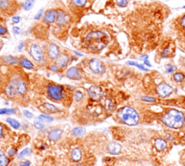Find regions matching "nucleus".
<instances>
[{
	"mask_svg": "<svg viewBox=\"0 0 185 166\" xmlns=\"http://www.w3.org/2000/svg\"><path fill=\"white\" fill-rule=\"evenodd\" d=\"M109 42V38L105 33L101 31H93L88 33L85 43L90 50L98 52L103 49Z\"/></svg>",
	"mask_w": 185,
	"mask_h": 166,
	"instance_id": "f257e3e1",
	"label": "nucleus"
},
{
	"mask_svg": "<svg viewBox=\"0 0 185 166\" xmlns=\"http://www.w3.org/2000/svg\"><path fill=\"white\" fill-rule=\"evenodd\" d=\"M163 123L166 126L172 128H180L184 126L185 118L182 112L176 110H171L162 118Z\"/></svg>",
	"mask_w": 185,
	"mask_h": 166,
	"instance_id": "f03ea898",
	"label": "nucleus"
},
{
	"mask_svg": "<svg viewBox=\"0 0 185 166\" xmlns=\"http://www.w3.org/2000/svg\"><path fill=\"white\" fill-rule=\"evenodd\" d=\"M118 117L122 121L128 126H135L139 122V115L137 112L129 107H124L117 113Z\"/></svg>",
	"mask_w": 185,
	"mask_h": 166,
	"instance_id": "7ed1b4c3",
	"label": "nucleus"
},
{
	"mask_svg": "<svg viewBox=\"0 0 185 166\" xmlns=\"http://www.w3.org/2000/svg\"><path fill=\"white\" fill-rule=\"evenodd\" d=\"M66 89L62 85L49 84L46 86V94L50 100L54 102H62L66 97Z\"/></svg>",
	"mask_w": 185,
	"mask_h": 166,
	"instance_id": "20e7f679",
	"label": "nucleus"
},
{
	"mask_svg": "<svg viewBox=\"0 0 185 166\" xmlns=\"http://www.w3.org/2000/svg\"><path fill=\"white\" fill-rule=\"evenodd\" d=\"M29 52H30L31 56L33 57V59L36 62H41L43 61L44 58V55L42 49L38 44H33L30 47L29 49Z\"/></svg>",
	"mask_w": 185,
	"mask_h": 166,
	"instance_id": "39448f33",
	"label": "nucleus"
},
{
	"mask_svg": "<svg viewBox=\"0 0 185 166\" xmlns=\"http://www.w3.org/2000/svg\"><path fill=\"white\" fill-rule=\"evenodd\" d=\"M89 68L92 72L96 74H101V73H103L105 70V68H104L101 61L96 58L91 59L90 60Z\"/></svg>",
	"mask_w": 185,
	"mask_h": 166,
	"instance_id": "423d86ee",
	"label": "nucleus"
},
{
	"mask_svg": "<svg viewBox=\"0 0 185 166\" xmlns=\"http://www.w3.org/2000/svg\"><path fill=\"white\" fill-rule=\"evenodd\" d=\"M157 92L161 97H166L173 92V89L166 83H162L157 87Z\"/></svg>",
	"mask_w": 185,
	"mask_h": 166,
	"instance_id": "0eeeda50",
	"label": "nucleus"
},
{
	"mask_svg": "<svg viewBox=\"0 0 185 166\" xmlns=\"http://www.w3.org/2000/svg\"><path fill=\"white\" fill-rule=\"evenodd\" d=\"M90 97L94 100H99L103 96V91L98 86H91L88 89Z\"/></svg>",
	"mask_w": 185,
	"mask_h": 166,
	"instance_id": "6e6552de",
	"label": "nucleus"
},
{
	"mask_svg": "<svg viewBox=\"0 0 185 166\" xmlns=\"http://www.w3.org/2000/svg\"><path fill=\"white\" fill-rule=\"evenodd\" d=\"M4 92H5V95L7 96L9 99H15L16 96H17L20 94L17 92V89L14 85H13L10 83H8L4 88Z\"/></svg>",
	"mask_w": 185,
	"mask_h": 166,
	"instance_id": "1a4fd4ad",
	"label": "nucleus"
},
{
	"mask_svg": "<svg viewBox=\"0 0 185 166\" xmlns=\"http://www.w3.org/2000/svg\"><path fill=\"white\" fill-rule=\"evenodd\" d=\"M47 55H48L49 58L52 60H56L60 55V49L57 45L54 43L49 44L48 49H47Z\"/></svg>",
	"mask_w": 185,
	"mask_h": 166,
	"instance_id": "9d476101",
	"label": "nucleus"
},
{
	"mask_svg": "<svg viewBox=\"0 0 185 166\" xmlns=\"http://www.w3.org/2000/svg\"><path fill=\"white\" fill-rule=\"evenodd\" d=\"M69 62H70V58L68 55L65 53H62L60 54L56 60V65L60 69H64L68 66Z\"/></svg>",
	"mask_w": 185,
	"mask_h": 166,
	"instance_id": "9b49d317",
	"label": "nucleus"
},
{
	"mask_svg": "<svg viewBox=\"0 0 185 166\" xmlns=\"http://www.w3.org/2000/svg\"><path fill=\"white\" fill-rule=\"evenodd\" d=\"M66 76L68 78L72 79V80H80L81 79V74L80 70L77 67H72L68 69L66 72Z\"/></svg>",
	"mask_w": 185,
	"mask_h": 166,
	"instance_id": "f8f14e48",
	"label": "nucleus"
},
{
	"mask_svg": "<svg viewBox=\"0 0 185 166\" xmlns=\"http://www.w3.org/2000/svg\"><path fill=\"white\" fill-rule=\"evenodd\" d=\"M63 134V130L60 128H54L51 130L48 134V138L50 141H56L62 137Z\"/></svg>",
	"mask_w": 185,
	"mask_h": 166,
	"instance_id": "ddd939ff",
	"label": "nucleus"
},
{
	"mask_svg": "<svg viewBox=\"0 0 185 166\" xmlns=\"http://www.w3.org/2000/svg\"><path fill=\"white\" fill-rule=\"evenodd\" d=\"M122 147L121 145L119 143H117V142L115 141H111L110 142V143L108 144L107 146V150L108 152L110 154H111V155H118V154L120 153V152H121Z\"/></svg>",
	"mask_w": 185,
	"mask_h": 166,
	"instance_id": "4468645a",
	"label": "nucleus"
},
{
	"mask_svg": "<svg viewBox=\"0 0 185 166\" xmlns=\"http://www.w3.org/2000/svg\"><path fill=\"white\" fill-rule=\"evenodd\" d=\"M56 17H57V12L54 9H51V10L46 11L44 16V19L46 23H52L56 21Z\"/></svg>",
	"mask_w": 185,
	"mask_h": 166,
	"instance_id": "2eb2a0df",
	"label": "nucleus"
},
{
	"mask_svg": "<svg viewBox=\"0 0 185 166\" xmlns=\"http://www.w3.org/2000/svg\"><path fill=\"white\" fill-rule=\"evenodd\" d=\"M71 160L73 163H79L82 158V153L80 148H74L71 153Z\"/></svg>",
	"mask_w": 185,
	"mask_h": 166,
	"instance_id": "dca6fc26",
	"label": "nucleus"
},
{
	"mask_svg": "<svg viewBox=\"0 0 185 166\" xmlns=\"http://www.w3.org/2000/svg\"><path fill=\"white\" fill-rule=\"evenodd\" d=\"M68 15L62 10L57 11V17H56V23L59 25H65L67 22L68 21Z\"/></svg>",
	"mask_w": 185,
	"mask_h": 166,
	"instance_id": "f3484780",
	"label": "nucleus"
},
{
	"mask_svg": "<svg viewBox=\"0 0 185 166\" xmlns=\"http://www.w3.org/2000/svg\"><path fill=\"white\" fill-rule=\"evenodd\" d=\"M163 47L162 48V50H161V57L163 58H164V57H168L170 56L173 52V49L172 47H174L172 44H170V43L168 42V44H163Z\"/></svg>",
	"mask_w": 185,
	"mask_h": 166,
	"instance_id": "a211bd4d",
	"label": "nucleus"
},
{
	"mask_svg": "<svg viewBox=\"0 0 185 166\" xmlns=\"http://www.w3.org/2000/svg\"><path fill=\"white\" fill-rule=\"evenodd\" d=\"M11 159L2 150H0V166H8Z\"/></svg>",
	"mask_w": 185,
	"mask_h": 166,
	"instance_id": "6ab92c4d",
	"label": "nucleus"
},
{
	"mask_svg": "<svg viewBox=\"0 0 185 166\" xmlns=\"http://www.w3.org/2000/svg\"><path fill=\"white\" fill-rule=\"evenodd\" d=\"M19 62L20 64V66L23 67V68H26V69H33L34 68V65L33 64L32 62H31L28 59H27L26 57H21L20 59L19 60Z\"/></svg>",
	"mask_w": 185,
	"mask_h": 166,
	"instance_id": "aec40b11",
	"label": "nucleus"
},
{
	"mask_svg": "<svg viewBox=\"0 0 185 166\" xmlns=\"http://www.w3.org/2000/svg\"><path fill=\"white\" fill-rule=\"evenodd\" d=\"M42 106L43 108H44V109L46 110V112H49V113H56V112H60V110L52 104L46 102V103L43 104Z\"/></svg>",
	"mask_w": 185,
	"mask_h": 166,
	"instance_id": "412c9836",
	"label": "nucleus"
},
{
	"mask_svg": "<svg viewBox=\"0 0 185 166\" xmlns=\"http://www.w3.org/2000/svg\"><path fill=\"white\" fill-rule=\"evenodd\" d=\"M86 133V130L82 127H75L72 128V134H73L74 136L76 137H80L85 135Z\"/></svg>",
	"mask_w": 185,
	"mask_h": 166,
	"instance_id": "4be33fe9",
	"label": "nucleus"
},
{
	"mask_svg": "<svg viewBox=\"0 0 185 166\" xmlns=\"http://www.w3.org/2000/svg\"><path fill=\"white\" fill-rule=\"evenodd\" d=\"M155 144V147H156V149H158V151H163V150H164L166 147V141H165L163 139H161V138L156 139Z\"/></svg>",
	"mask_w": 185,
	"mask_h": 166,
	"instance_id": "5701e85b",
	"label": "nucleus"
},
{
	"mask_svg": "<svg viewBox=\"0 0 185 166\" xmlns=\"http://www.w3.org/2000/svg\"><path fill=\"white\" fill-rule=\"evenodd\" d=\"M3 60L7 64L9 65H16L19 62V60L17 57L10 56V55L9 56H5L3 58Z\"/></svg>",
	"mask_w": 185,
	"mask_h": 166,
	"instance_id": "b1692460",
	"label": "nucleus"
},
{
	"mask_svg": "<svg viewBox=\"0 0 185 166\" xmlns=\"http://www.w3.org/2000/svg\"><path fill=\"white\" fill-rule=\"evenodd\" d=\"M6 121L8 123L9 125L11 126V127L13 128L14 129H19V128H20V123L17 120L14 119V118H7V119H6Z\"/></svg>",
	"mask_w": 185,
	"mask_h": 166,
	"instance_id": "393cba45",
	"label": "nucleus"
},
{
	"mask_svg": "<svg viewBox=\"0 0 185 166\" xmlns=\"http://www.w3.org/2000/svg\"><path fill=\"white\" fill-rule=\"evenodd\" d=\"M17 110L14 108H1L0 109V115H13L16 113Z\"/></svg>",
	"mask_w": 185,
	"mask_h": 166,
	"instance_id": "a878e982",
	"label": "nucleus"
},
{
	"mask_svg": "<svg viewBox=\"0 0 185 166\" xmlns=\"http://www.w3.org/2000/svg\"><path fill=\"white\" fill-rule=\"evenodd\" d=\"M38 119L41 120L42 122H46V123H52L54 121V120L52 116H50L49 115L47 114L40 115L38 117Z\"/></svg>",
	"mask_w": 185,
	"mask_h": 166,
	"instance_id": "bb28decb",
	"label": "nucleus"
},
{
	"mask_svg": "<svg viewBox=\"0 0 185 166\" xmlns=\"http://www.w3.org/2000/svg\"><path fill=\"white\" fill-rule=\"evenodd\" d=\"M33 4H34V0H26L23 5V9L27 11L30 10L33 7Z\"/></svg>",
	"mask_w": 185,
	"mask_h": 166,
	"instance_id": "cd10ccee",
	"label": "nucleus"
},
{
	"mask_svg": "<svg viewBox=\"0 0 185 166\" xmlns=\"http://www.w3.org/2000/svg\"><path fill=\"white\" fill-rule=\"evenodd\" d=\"M31 153H32V151H31L30 148H25V149L20 152V153L17 155V157L20 159V158H23L24 157H26V156H29L31 154Z\"/></svg>",
	"mask_w": 185,
	"mask_h": 166,
	"instance_id": "c85d7f7f",
	"label": "nucleus"
},
{
	"mask_svg": "<svg viewBox=\"0 0 185 166\" xmlns=\"http://www.w3.org/2000/svg\"><path fill=\"white\" fill-rule=\"evenodd\" d=\"M33 126H34V127L38 130H41L44 128V124L43 123L42 121L39 119L34 120V122H33Z\"/></svg>",
	"mask_w": 185,
	"mask_h": 166,
	"instance_id": "c756f323",
	"label": "nucleus"
},
{
	"mask_svg": "<svg viewBox=\"0 0 185 166\" xmlns=\"http://www.w3.org/2000/svg\"><path fill=\"white\" fill-rule=\"evenodd\" d=\"M74 100H75L76 102H81V101L83 100L84 98V95L83 94H82V92H80V91H77L74 93Z\"/></svg>",
	"mask_w": 185,
	"mask_h": 166,
	"instance_id": "7c9ffc66",
	"label": "nucleus"
},
{
	"mask_svg": "<svg viewBox=\"0 0 185 166\" xmlns=\"http://www.w3.org/2000/svg\"><path fill=\"white\" fill-rule=\"evenodd\" d=\"M174 78L177 82H182L184 79V76L181 73H176L174 75Z\"/></svg>",
	"mask_w": 185,
	"mask_h": 166,
	"instance_id": "2f4dec72",
	"label": "nucleus"
},
{
	"mask_svg": "<svg viewBox=\"0 0 185 166\" xmlns=\"http://www.w3.org/2000/svg\"><path fill=\"white\" fill-rule=\"evenodd\" d=\"M87 0H72V2L73 5L78 6V7H82L86 4Z\"/></svg>",
	"mask_w": 185,
	"mask_h": 166,
	"instance_id": "473e14b6",
	"label": "nucleus"
},
{
	"mask_svg": "<svg viewBox=\"0 0 185 166\" xmlns=\"http://www.w3.org/2000/svg\"><path fill=\"white\" fill-rule=\"evenodd\" d=\"M179 25L181 28L185 31V15H182V17H180V21H179Z\"/></svg>",
	"mask_w": 185,
	"mask_h": 166,
	"instance_id": "72a5a7b5",
	"label": "nucleus"
},
{
	"mask_svg": "<svg viewBox=\"0 0 185 166\" xmlns=\"http://www.w3.org/2000/svg\"><path fill=\"white\" fill-rule=\"evenodd\" d=\"M17 148L12 147V148H10V149H9V151H8V156L10 158L14 157H15V155L17 154Z\"/></svg>",
	"mask_w": 185,
	"mask_h": 166,
	"instance_id": "f704fd0d",
	"label": "nucleus"
},
{
	"mask_svg": "<svg viewBox=\"0 0 185 166\" xmlns=\"http://www.w3.org/2000/svg\"><path fill=\"white\" fill-rule=\"evenodd\" d=\"M127 63H128V64H129V65H131V66H136V67H137V68H139L140 69H141V70H145V71H147V70H148L147 68H145L144 66H141V65H139L138 63H137L136 62H132V61H129V62H128Z\"/></svg>",
	"mask_w": 185,
	"mask_h": 166,
	"instance_id": "c9c22d12",
	"label": "nucleus"
},
{
	"mask_svg": "<svg viewBox=\"0 0 185 166\" xmlns=\"http://www.w3.org/2000/svg\"><path fill=\"white\" fill-rule=\"evenodd\" d=\"M117 4L119 7H124L127 5V0H117Z\"/></svg>",
	"mask_w": 185,
	"mask_h": 166,
	"instance_id": "e433bc0d",
	"label": "nucleus"
},
{
	"mask_svg": "<svg viewBox=\"0 0 185 166\" xmlns=\"http://www.w3.org/2000/svg\"><path fill=\"white\" fill-rule=\"evenodd\" d=\"M23 115L28 119H31L33 118V114L28 110H23Z\"/></svg>",
	"mask_w": 185,
	"mask_h": 166,
	"instance_id": "4c0bfd02",
	"label": "nucleus"
},
{
	"mask_svg": "<svg viewBox=\"0 0 185 166\" xmlns=\"http://www.w3.org/2000/svg\"><path fill=\"white\" fill-rule=\"evenodd\" d=\"M49 70L53 71V72H59L60 71V68L56 66V65H52V66H49Z\"/></svg>",
	"mask_w": 185,
	"mask_h": 166,
	"instance_id": "58836bf2",
	"label": "nucleus"
},
{
	"mask_svg": "<svg viewBox=\"0 0 185 166\" xmlns=\"http://www.w3.org/2000/svg\"><path fill=\"white\" fill-rule=\"evenodd\" d=\"M13 33H15V34H17V35H19L20 34L21 32H22V31H21V29L18 26H15L13 28Z\"/></svg>",
	"mask_w": 185,
	"mask_h": 166,
	"instance_id": "ea45409f",
	"label": "nucleus"
},
{
	"mask_svg": "<svg viewBox=\"0 0 185 166\" xmlns=\"http://www.w3.org/2000/svg\"><path fill=\"white\" fill-rule=\"evenodd\" d=\"M4 134H5V126L3 124L0 123V139L3 138Z\"/></svg>",
	"mask_w": 185,
	"mask_h": 166,
	"instance_id": "a19ab883",
	"label": "nucleus"
},
{
	"mask_svg": "<svg viewBox=\"0 0 185 166\" xmlns=\"http://www.w3.org/2000/svg\"><path fill=\"white\" fill-rule=\"evenodd\" d=\"M7 33V30L5 27L2 26V25H0V36L5 35Z\"/></svg>",
	"mask_w": 185,
	"mask_h": 166,
	"instance_id": "79ce46f5",
	"label": "nucleus"
},
{
	"mask_svg": "<svg viewBox=\"0 0 185 166\" xmlns=\"http://www.w3.org/2000/svg\"><path fill=\"white\" fill-rule=\"evenodd\" d=\"M166 69L169 73H173L175 70H176L175 67L171 66V65H168V66H166Z\"/></svg>",
	"mask_w": 185,
	"mask_h": 166,
	"instance_id": "37998d69",
	"label": "nucleus"
},
{
	"mask_svg": "<svg viewBox=\"0 0 185 166\" xmlns=\"http://www.w3.org/2000/svg\"><path fill=\"white\" fill-rule=\"evenodd\" d=\"M31 161L25 160L20 162L19 164V166H31Z\"/></svg>",
	"mask_w": 185,
	"mask_h": 166,
	"instance_id": "c03bdc74",
	"label": "nucleus"
},
{
	"mask_svg": "<svg viewBox=\"0 0 185 166\" xmlns=\"http://www.w3.org/2000/svg\"><path fill=\"white\" fill-rule=\"evenodd\" d=\"M142 99H143V100H145L146 101V102H153L155 101L154 98L150 97V96H144V97H142Z\"/></svg>",
	"mask_w": 185,
	"mask_h": 166,
	"instance_id": "a18cd8bd",
	"label": "nucleus"
},
{
	"mask_svg": "<svg viewBox=\"0 0 185 166\" xmlns=\"http://www.w3.org/2000/svg\"><path fill=\"white\" fill-rule=\"evenodd\" d=\"M42 15H43V9H40V10H39L38 13H37V15L35 16V20L40 19L41 17L42 16Z\"/></svg>",
	"mask_w": 185,
	"mask_h": 166,
	"instance_id": "49530a36",
	"label": "nucleus"
},
{
	"mask_svg": "<svg viewBox=\"0 0 185 166\" xmlns=\"http://www.w3.org/2000/svg\"><path fill=\"white\" fill-rule=\"evenodd\" d=\"M12 21L15 23H18L20 21V17L19 16H15L12 18Z\"/></svg>",
	"mask_w": 185,
	"mask_h": 166,
	"instance_id": "de8ad7c7",
	"label": "nucleus"
},
{
	"mask_svg": "<svg viewBox=\"0 0 185 166\" xmlns=\"http://www.w3.org/2000/svg\"><path fill=\"white\" fill-rule=\"evenodd\" d=\"M23 46H24V42H23V41H20V44H19L18 47H17V49H18V50H19V51H20L21 49H23Z\"/></svg>",
	"mask_w": 185,
	"mask_h": 166,
	"instance_id": "09e8293b",
	"label": "nucleus"
},
{
	"mask_svg": "<svg viewBox=\"0 0 185 166\" xmlns=\"http://www.w3.org/2000/svg\"><path fill=\"white\" fill-rule=\"evenodd\" d=\"M3 47V41L0 39V50H1V49Z\"/></svg>",
	"mask_w": 185,
	"mask_h": 166,
	"instance_id": "8fccbe9b",
	"label": "nucleus"
},
{
	"mask_svg": "<svg viewBox=\"0 0 185 166\" xmlns=\"http://www.w3.org/2000/svg\"><path fill=\"white\" fill-rule=\"evenodd\" d=\"M144 62H145V64H146L147 66H151V65L150 64V63H149V62H148V61H147V60H145Z\"/></svg>",
	"mask_w": 185,
	"mask_h": 166,
	"instance_id": "3c124183",
	"label": "nucleus"
},
{
	"mask_svg": "<svg viewBox=\"0 0 185 166\" xmlns=\"http://www.w3.org/2000/svg\"><path fill=\"white\" fill-rule=\"evenodd\" d=\"M184 8H185V6H184Z\"/></svg>",
	"mask_w": 185,
	"mask_h": 166,
	"instance_id": "603ef678",
	"label": "nucleus"
}]
</instances>
